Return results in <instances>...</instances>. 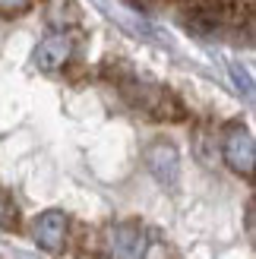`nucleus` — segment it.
I'll return each instance as SVG.
<instances>
[{"instance_id": "obj_1", "label": "nucleus", "mask_w": 256, "mask_h": 259, "mask_svg": "<svg viewBox=\"0 0 256 259\" xmlns=\"http://www.w3.org/2000/svg\"><path fill=\"white\" fill-rule=\"evenodd\" d=\"M133 4L171 13L209 29H240V25H250L253 16V0H133Z\"/></svg>"}]
</instances>
